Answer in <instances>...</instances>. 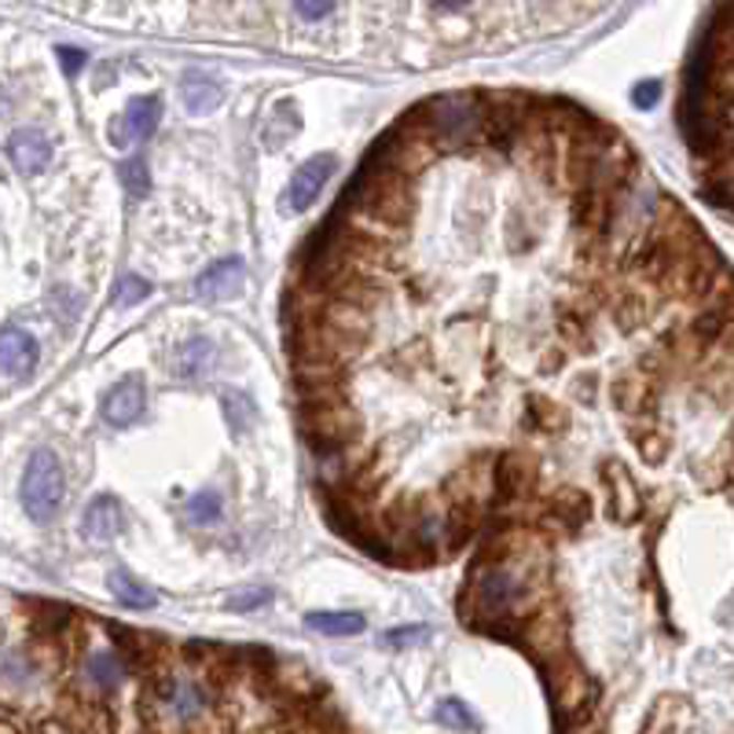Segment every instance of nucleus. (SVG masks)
<instances>
[{
    "mask_svg": "<svg viewBox=\"0 0 734 734\" xmlns=\"http://www.w3.org/2000/svg\"><path fill=\"white\" fill-rule=\"evenodd\" d=\"M125 672H129V668H125L122 654H118L114 646H103V650H89V657H85V665H81L85 687H89V694H96V698L114 694V690L122 687Z\"/></svg>",
    "mask_w": 734,
    "mask_h": 734,
    "instance_id": "obj_3",
    "label": "nucleus"
},
{
    "mask_svg": "<svg viewBox=\"0 0 734 734\" xmlns=\"http://www.w3.org/2000/svg\"><path fill=\"white\" fill-rule=\"evenodd\" d=\"M591 393H595V382H591V379H580V382L569 386V397H577V401H588Z\"/></svg>",
    "mask_w": 734,
    "mask_h": 734,
    "instance_id": "obj_27",
    "label": "nucleus"
},
{
    "mask_svg": "<svg viewBox=\"0 0 734 734\" xmlns=\"http://www.w3.org/2000/svg\"><path fill=\"white\" fill-rule=\"evenodd\" d=\"M213 360H217V346L210 338H191V342H184L180 360H177L180 379H202Z\"/></svg>",
    "mask_w": 734,
    "mask_h": 734,
    "instance_id": "obj_12",
    "label": "nucleus"
},
{
    "mask_svg": "<svg viewBox=\"0 0 734 734\" xmlns=\"http://www.w3.org/2000/svg\"><path fill=\"white\" fill-rule=\"evenodd\" d=\"M657 100H661V81H639L632 89V103L639 107V111H650Z\"/></svg>",
    "mask_w": 734,
    "mask_h": 734,
    "instance_id": "obj_23",
    "label": "nucleus"
},
{
    "mask_svg": "<svg viewBox=\"0 0 734 734\" xmlns=\"http://www.w3.org/2000/svg\"><path fill=\"white\" fill-rule=\"evenodd\" d=\"M103 419L111 426H129L140 419V412H144V382L140 379H125L118 382L103 393V404H100Z\"/></svg>",
    "mask_w": 734,
    "mask_h": 734,
    "instance_id": "obj_7",
    "label": "nucleus"
},
{
    "mask_svg": "<svg viewBox=\"0 0 734 734\" xmlns=\"http://www.w3.org/2000/svg\"><path fill=\"white\" fill-rule=\"evenodd\" d=\"M8 158L19 173H41L52 162V140L37 129H19V133L8 140Z\"/></svg>",
    "mask_w": 734,
    "mask_h": 734,
    "instance_id": "obj_9",
    "label": "nucleus"
},
{
    "mask_svg": "<svg viewBox=\"0 0 734 734\" xmlns=\"http://www.w3.org/2000/svg\"><path fill=\"white\" fill-rule=\"evenodd\" d=\"M426 635H430V628H426V624H412V628H393V632H386V643H390V646H412V643H423Z\"/></svg>",
    "mask_w": 734,
    "mask_h": 734,
    "instance_id": "obj_24",
    "label": "nucleus"
},
{
    "mask_svg": "<svg viewBox=\"0 0 734 734\" xmlns=\"http://www.w3.org/2000/svg\"><path fill=\"white\" fill-rule=\"evenodd\" d=\"M224 511V500L217 489H206V492H195V496L188 500V507H184V514L195 522V525H213L217 518H221Z\"/></svg>",
    "mask_w": 734,
    "mask_h": 734,
    "instance_id": "obj_16",
    "label": "nucleus"
},
{
    "mask_svg": "<svg viewBox=\"0 0 734 734\" xmlns=\"http://www.w3.org/2000/svg\"><path fill=\"white\" fill-rule=\"evenodd\" d=\"M331 173H335V155H313L309 162H302L298 173L287 184V191H283V213L309 210L316 195L324 191V184L331 180Z\"/></svg>",
    "mask_w": 734,
    "mask_h": 734,
    "instance_id": "obj_2",
    "label": "nucleus"
},
{
    "mask_svg": "<svg viewBox=\"0 0 734 734\" xmlns=\"http://www.w3.org/2000/svg\"><path fill=\"white\" fill-rule=\"evenodd\" d=\"M437 8H448V12H452V8H463V4H470V0H434Z\"/></svg>",
    "mask_w": 734,
    "mask_h": 734,
    "instance_id": "obj_28",
    "label": "nucleus"
},
{
    "mask_svg": "<svg viewBox=\"0 0 734 734\" xmlns=\"http://www.w3.org/2000/svg\"><path fill=\"white\" fill-rule=\"evenodd\" d=\"M122 184H125L129 199H147V191H151L147 162H144V158H129L125 166H122Z\"/></svg>",
    "mask_w": 734,
    "mask_h": 734,
    "instance_id": "obj_20",
    "label": "nucleus"
},
{
    "mask_svg": "<svg viewBox=\"0 0 734 734\" xmlns=\"http://www.w3.org/2000/svg\"><path fill=\"white\" fill-rule=\"evenodd\" d=\"M59 63H63V70H67V74H78V70L85 67V52H78V48H59Z\"/></svg>",
    "mask_w": 734,
    "mask_h": 734,
    "instance_id": "obj_26",
    "label": "nucleus"
},
{
    "mask_svg": "<svg viewBox=\"0 0 734 734\" xmlns=\"http://www.w3.org/2000/svg\"><path fill=\"white\" fill-rule=\"evenodd\" d=\"M294 8H298L302 19H309V23H316V19L331 15L335 0H294Z\"/></svg>",
    "mask_w": 734,
    "mask_h": 734,
    "instance_id": "obj_25",
    "label": "nucleus"
},
{
    "mask_svg": "<svg viewBox=\"0 0 734 734\" xmlns=\"http://www.w3.org/2000/svg\"><path fill=\"white\" fill-rule=\"evenodd\" d=\"M111 591H114V599L122 602L125 610H147V606H155V602H158L155 591L144 588L140 580H133L129 573H122V569L111 573Z\"/></svg>",
    "mask_w": 734,
    "mask_h": 734,
    "instance_id": "obj_15",
    "label": "nucleus"
},
{
    "mask_svg": "<svg viewBox=\"0 0 734 734\" xmlns=\"http://www.w3.org/2000/svg\"><path fill=\"white\" fill-rule=\"evenodd\" d=\"M243 280H247L243 261L224 258V261H213V265L195 280V294H199L202 302H228L243 291Z\"/></svg>",
    "mask_w": 734,
    "mask_h": 734,
    "instance_id": "obj_4",
    "label": "nucleus"
},
{
    "mask_svg": "<svg viewBox=\"0 0 734 734\" xmlns=\"http://www.w3.org/2000/svg\"><path fill=\"white\" fill-rule=\"evenodd\" d=\"M151 294V283L140 280V276H122L114 287V305H122V309H133Z\"/></svg>",
    "mask_w": 734,
    "mask_h": 734,
    "instance_id": "obj_21",
    "label": "nucleus"
},
{
    "mask_svg": "<svg viewBox=\"0 0 734 734\" xmlns=\"http://www.w3.org/2000/svg\"><path fill=\"white\" fill-rule=\"evenodd\" d=\"M269 599H272V591H269V588H250V591H243V595L228 599V610L250 613V610H261V606H265Z\"/></svg>",
    "mask_w": 734,
    "mask_h": 734,
    "instance_id": "obj_22",
    "label": "nucleus"
},
{
    "mask_svg": "<svg viewBox=\"0 0 734 734\" xmlns=\"http://www.w3.org/2000/svg\"><path fill=\"white\" fill-rule=\"evenodd\" d=\"M158 122H162V100H158V96H136V100H129L125 122H122L129 140H147L158 129ZM129 140H125V144H129Z\"/></svg>",
    "mask_w": 734,
    "mask_h": 734,
    "instance_id": "obj_11",
    "label": "nucleus"
},
{
    "mask_svg": "<svg viewBox=\"0 0 734 734\" xmlns=\"http://www.w3.org/2000/svg\"><path fill=\"white\" fill-rule=\"evenodd\" d=\"M180 100L191 114H210L213 107H221L224 89L210 78V74L191 70V74H184V81H180Z\"/></svg>",
    "mask_w": 734,
    "mask_h": 734,
    "instance_id": "obj_10",
    "label": "nucleus"
},
{
    "mask_svg": "<svg viewBox=\"0 0 734 734\" xmlns=\"http://www.w3.org/2000/svg\"><path fill=\"white\" fill-rule=\"evenodd\" d=\"M63 496H67V478H63L59 456L52 448H37L23 470V511L30 522L48 525L59 514Z\"/></svg>",
    "mask_w": 734,
    "mask_h": 734,
    "instance_id": "obj_1",
    "label": "nucleus"
},
{
    "mask_svg": "<svg viewBox=\"0 0 734 734\" xmlns=\"http://www.w3.org/2000/svg\"><path fill=\"white\" fill-rule=\"evenodd\" d=\"M305 624H309L313 632H320V635H357V632H364V617H360V613H349V610L309 613Z\"/></svg>",
    "mask_w": 734,
    "mask_h": 734,
    "instance_id": "obj_14",
    "label": "nucleus"
},
{
    "mask_svg": "<svg viewBox=\"0 0 734 734\" xmlns=\"http://www.w3.org/2000/svg\"><path fill=\"white\" fill-rule=\"evenodd\" d=\"M437 723H445V727L452 731H478V716L459 698H445L441 705H437Z\"/></svg>",
    "mask_w": 734,
    "mask_h": 734,
    "instance_id": "obj_18",
    "label": "nucleus"
},
{
    "mask_svg": "<svg viewBox=\"0 0 734 734\" xmlns=\"http://www.w3.org/2000/svg\"><path fill=\"white\" fill-rule=\"evenodd\" d=\"M555 514H558V522H569L577 529V525H584L588 522V514H591V503H588V496H580L577 489H569V492H562V496L555 500Z\"/></svg>",
    "mask_w": 734,
    "mask_h": 734,
    "instance_id": "obj_17",
    "label": "nucleus"
},
{
    "mask_svg": "<svg viewBox=\"0 0 734 734\" xmlns=\"http://www.w3.org/2000/svg\"><path fill=\"white\" fill-rule=\"evenodd\" d=\"M37 368V342L23 327H4L0 331V371L12 379H26Z\"/></svg>",
    "mask_w": 734,
    "mask_h": 734,
    "instance_id": "obj_5",
    "label": "nucleus"
},
{
    "mask_svg": "<svg viewBox=\"0 0 734 734\" xmlns=\"http://www.w3.org/2000/svg\"><path fill=\"white\" fill-rule=\"evenodd\" d=\"M221 412H224V423L232 434H250L258 423V412L254 404H250L247 393L239 390H221Z\"/></svg>",
    "mask_w": 734,
    "mask_h": 734,
    "instance_id": "obj_13",
    "label": "nucleus"
},
{
    "mask_svg": "<svg viewBox=\"0 0 734 734\" xmlns=\"http://www.w3.org/2000/svg\"><path fill=\"white\" fill-rule=\"evenodd\" d=\"M525 419H529L536 430H547V434L562 430V426L569 423V419H566V408H558V404H547V401L525 404Z\"/></svg>",
    "mask_w": 734,
    "mask_h": 734,
    "instance_id": "obj_19",
    "label": "nucleus"
},
{
    "mask_svg": "<svg viewBox=\"0 0 734 734\" xmlns=\"http://www.w3.org/2000/svg\"><path fill=\"white\" fill-rule=\"evenodd\" d=\"M602 485H606V492H610V514H613V518H617V522H635V518H639L643 500H639V492H635V485H632L628 470H624L621 463H606V467H602Z\"/></svg>",
    "mask_w": 734,
    "mask_h": 734,
    "instance_id": "obj_8",
    "label": "nucleus"
},
{
    "mask_svg": "<svg viewBox=\"0 0 734 734\" xmlns=\"http://www.w3.org/2000/svg\"><path fill=\"white\" fill-rule=\"evenodd\" d=\"M122 529H125V511H122V503H118L114 496H96L89 507H85V514H81L85 540L107 544V540H114V536Z\"/></svg>",
    "mask_w": 734,
    "mask_h": 734,
    "instance_id": "obj_6",
    "label": "nucleus"
}]
</instances>
